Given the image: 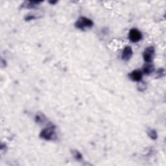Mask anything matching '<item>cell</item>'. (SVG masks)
I'll return each mask as SVG.
<instances>
[{
  "mask_svg": "<svg viewBox=\"0 0 166 166\" xmlns=\"http://www.w3.org/2000/svg\"><path fill=\"white\" fill-rule=\"evenodd\" d=\"M74 157L77 158V159H78V160H80L82 158V156H81V154L78 152V151H75L74 153Z\"/></svg>",
  "mask_w": 166,
  "mask_h": 166,
  "instance_id": "30bf717a",
  "label": "cell"
},
{
  "mask_svg": "<svg viewBox=\"0 0 166 166\" xmlns=\"http://www.w3.org/2000/svg\"><path fill=\"white\" fill-rule=\"evenodd\" d=\"M93 25V21L85 17H81L76 21V23L75 24L77 28L83 31L86 30V29L91 28Z\"/></svg>",
  "mask_w": 166,
  "mask_h": 166,
  "instance_id": "6da1fadb",
  "label": "cell"
},
{
  "mask_svg": "<svg viewBox=\"0 0 166 166\" xmlns=\"http://www.w3.org/2000/svg\"><path fill=\"white\" fill-rule=\"evenodd\" d=\"M130 79L134 81L140 82L142 78V73L140 70H134L129 75Z\"/></svg>",
  "mask_w": 166,
  "mask_h": 166,
  "instance_id": "5b68a950",
  "label": "cell"
},
{
  "mask_svg": "<svg viewBox=\"0 0 166 166\" xmlns=\"http://www.w3.org/2000/svg\"><path fill=\"white\" fill-rule=\"evenodd\" d=\"M154 71V66L151 64H147L144 66L143 69V73L146 75L151 74L153 71Z\"/></svg>",
  "mask_w": 166,
  "mask_h": 166,
  "instance_id": "52a82bcc",
  "label": "cell"
},
{
  "mask_svg": "<svg viewBox=\"0 0 166 166\" xmlns=\"http://www.w3.org/2000/svg\"><path fill=\"white\" fill-rule=\"evenodd\" d=\"M132 55V50L130 47L126 46L123 51L122 53V58L124 60H129Z\"/></svg>",
  "mask_w": 166,
  "mask_h": 166,
  "instance_id": "8992f818",
  "label": "cell"
},
{
  "mask_svg": "<svg viewBox=\"0 0 166 166\" xmlns=\"http://www.w3.org/2000/svg\"><path fill=\"white\" fill-rule=\"evenodd\" d=\"M147 134L149 136V137H150L151 138H152L153 140L157 139V132L155 130H153V129H149L147 131Z\"/></svg>",
  "mask_w": 166,
  "mask_h": 166,
  "instance_id": "ba28073f",
  "label": "cell"
},
{
  "mask_svg": "<svg viewBox=\"0 0 166 166\" xmlns=\"http://www.w3.org/2000/svg\"><path fill=\"white\" fill-rule=\"evenodd\" d=\"M40 137L43 138V139L46 140H50L54 139L55 138V132L53 127L50 126L43 129L41 132Z\"/></svg>",
  "mask_w": 166,
  "mask_h": 166,
  "instance_id": "7a4b0ae2",
  "label": "cell"
},
{
  "mask_svg": "<svg viewBox=\"0 0 166 166\" xmlns=\"http://www.w3.org/2000/svg\"><path fill=\"white\" fill-rule=\"evenodd\" d=\"M142 38V35L140 31L136 29H132L129 32V39L132 42L140 41Z\"/></svg>",
  "mask_w": 166,
  "mask_h": 166,
  "instance_id": "277c9868",
  "label": "cell"
},
{
  "mask_svg": "<svg viewBox=\"0 0 166 166\" xmlns=\"http://www.w3.org/2000/svg\"><path fill=\"white\" fill-rule=\"evenodd\" d=\"M146 85L145 82H140L139 84H138V90L139 91H141V92H143L144 91L145 89H146Z\"/></svg>",
  "mask_w": 166,
  "mask_h": 166,
  "instance_id": "9c48e42d",
  "label": "cell"
},
{
  "mask_svg": "<svg viewBox=\"0 0 166 166\" xmlns=\"http://www.w3.org/2000/svg\"><path fill=\"white\" fill-rule=\"evenodd\" d=\"M154 55V48L153 46H150L145 49L143 51V57L144 60L147 63H150L152 62L153 57Z\"/></svg>",
  "mask_w": 166,
  "mask_h": 166,
  "instance_id": "3957f363",
  "label": "cell"
}]
</instances>
